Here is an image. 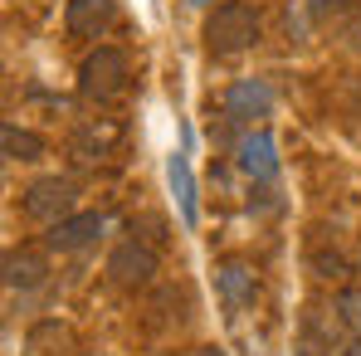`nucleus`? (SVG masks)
Masks as SVG:
<instances>
[{"label": "nucleus", "instance_id": "nucleus-1", "mask_svg": "<svg viewBox=\"0 0 361 356\" xmlns=\"http://www.w3.org/2000/svg\"><path fill=\"white\" fill-rule=\"evenodd\" d=\"M259 44V10L244 5V0H225L210 10L205 20V49L210 54H240Z\"/></svg>", "mask_w": 361, "mask_h": 356}, {"label": "nucleus", "instance_id": "nucleus-2", "mask_svg": "<svg viewBox=\"0 0 361 356\" xmlns=\"http://www.w3.org/2000/svg\"><path fill=\"white\" fill-rule=\"evenodd\" d=\"M78 93L88 103H113L127 93V54L122 49H93L78 63Z\"/></svg>", "mask_w": 361, "mask_h": 356}, {"label": "nucleus", "instance_id": "nucleus-3", "mask_svg": "<svg viewBox=\"0 0 361 356\" xmlns=\"http://www.w3.org/2000/svg\"><path fill=\"white\" fill-rule=\"evenodd\" d=\"M73 200H78V185L68 176H44V180H35V185L25 190L20 210H25L30 220H39V225H59L63 215H73Z\"/></svg>", "mask_w": 361, "mask_h": 356}, {"label": "nucleus", "instance_id": "nucleus-4", "mask_svg": "<svg viewBox=\"0 0 361 356\" xmlns=\"http://www.w3.org/2000/svg\"><path fill=\"white\" fill-rule=\"evenodd\" d=\"M152 274H157V254L137 239H127L108 254V278L118 288H142V283H152Z\"/></svg>", "mask_w": 361, "mask_h": 356}, {"label": "nucleus", "instance_id": "nucleus-5", "mask_svg": "<svg viewBox=\"0 0 361 356\" xmlns=\"http://www.w3.org/2000/svg\"><path fill=\"white\" fill-rule=\"evenodd\" d=\"M274 113V88L264 78H240L225 88V118L230 122H259Z\"/></svg>", "mask_w": 361, "mask_h": 356}, {"label": "nucleus", "instance_id": "nucleus-6", "mask_svg": "<svg viewBox=\"0 0 361 356\" xmlns=\"http://www.w3.org/2000/svg\"><path fill=\"white\" fill-rule=\"evenodd\" d=\"M103 235V215L98 210H73V215H63L59 225H49V249H59V254H78V249H88L93 239Z\"/></svg>", "mask_w": 361, "mask_h": 356}, {"label": "nucleus", "instance_id": "nucleus-7", "mask_svg": "<svg viewBox=\"0 0 361 356\" xmlns=\"http://www.w3.org/2000/svg\"><path fill=\"white\" fill-rule=\"evenodd\" d=\"M113 20H118L113 0H68V10H63V25L73 39H98L113 30Z\"/></svg>", "mask_w": 361, "mask_h": 356}, {"label": "nucleus", "instance_id": "nucleus-8", "mask_svg": "<svg viewBox=\"0 0 361 356\" xmlns=\"http://www.w3.org/2000/svg\"><path fill=\"white\" fill-rule=\"evenodd\" d=\"M235 156H240V171L249 180H274L279 176V147H274L269 132H249L240 147H235Z\"/></svg>", "mask_w": 361, "mask_h": 356}, {"label": "nucleus", "instance_id": "nucleus-9", "mask_svg": "<svg viewBox=\"0 0 361 356\" xmlns=\"http://www.w3.org/2000/svg\"><path fill=\"white\" fill-rule=\"evenodd\" d=\"M215 288H220V297H225L230 307H249V302L259 297V274H254L244 259H225V264L215 269Z\"/></svg>", "mask_w": 361, "mask_h": 356}, {"label": "nucleus", "instance_id": "nucleus-10", "mask_svg": "<svg viewBox=\"0 0 361 356\" xmlns=\"http://www.w3.org/2000/svg\"><path fill=\"white\" fill-rule=\"evenodd\" d=\"M44 274H49V264L39 254H30V249H10L5 254V283L10 288H39Z\"/></svg>", "mask_w": 361, "mask_h": 356}, {"label": "nucleus", "instance_id": "nucleus-11", "mask_svg": "<svg viewBox=\"0 0 361 356\" xmlns=\"http://www.w3.org/2000/svg\"><path fill=\"white\" fill-rule=\"evenodd\" d=\"M0 147H5L10 161H39V156H44V137H39V132H25V127H15V122L0 127Z\"/></svg>", "mask_w": 361, "mask_h": 356}, {"label": "nucleus", "instance_id": "nucleus-12", "mask_svg": "<svg viewBox=\"0 0 361 356\" xmlns=\"http://www.w3.org/2000/svg\"><path fill=\"white\" fill-rule=\"evenodd\" d=\"M166 176H171V190H176V200H180V220L185 225H195V180H190V166H185V156H171L166 161Z\"/></svg>", "mask_w": 361, "mask_h": 356}, {"label": "nucleus", "instance_id": "nucleus-13", "mask_svg": "<svg viewBox=\"0 0 361 356\" xmlns=\"http://www.w3.org/2000/svg\"><path fill=\"white\" fill-rule=\"evenodd\" d=\"M352 10H361V0H307V20H317V25L342 20V15H352Z\"/></svg>", "mask_w": 361, "mask_h": 356}, {"label": "nucleus", "instance_id": "nucleus-14", "mask_svg": "<svg viewBox=\"0 0 361 356\" xmlns=\"http://www.w3.org/2000/svg\"><path fill=\"white\" fill-rule=\"evenodd\" d=\"M337 317L347 322L352 337H361V288H342L337 293Z\"/></svg>", "mask_w": 361, "mask_h": 356}, {"label": "nucleus", "instance_id": "nucleus-15", "mask_svg": "<svg viewBox=\"0 0 361 356\" xmlns=\"http://www.w3.org/2000/svg\"><path fill=\"white\" fill-rule=\"evenodd\" d=\"M347 356H361V337H357V342H352V347H347Z\"/></svg>", "mask_w": 361, "mask_h": 356}, {"label": "nucleus", "instance_id": "nucleus-16", "mask_svg": "<svg viewBox=\"0 0 361 356\" xmlns=\"http://www.w3.org/2000/svg\"><path fill=\"white\" fill-rule=\"evenodd\" d=\"M298 356H327V352H312V347H302V352Z\"/></svg>", "mask_w": 361, "mask_h": 356}, {"label": "nucleus", "instance_id": "nucleus-17", "mask_svg": "<svg viewBox=\"0 0 361 356\" xmlns=\"http://www.w3.org/2000/svg\"><path fill=\"white\" fill-rule=\"evenodd\" d=\"M190 5H215V0H190Z\"/></svg>", "mask_w": 361, "mask_h": 356}]
</instances>
